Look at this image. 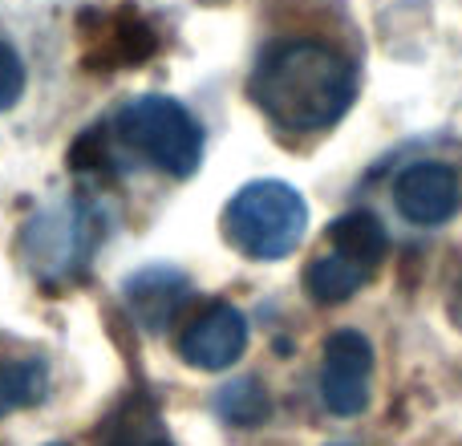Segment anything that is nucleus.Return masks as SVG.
I'll return each instance as SVG.
<instances>
[{
    "instance_id": "1",
    "label": "nucleus",
    "mask_w": 462,
    "mask_h": 446,
    "mask_svg": "<svg viewBox=\"0 0 462 446\" xmlns=\"http://www.w3.org/2000/svg\"><path fill=\"white\" fill-rule=\"evenodd\" d=\"M252 102L284 130H328L357 98V70L345 53L320 41H280L260 57Z\"/></svg>"
},
{
    "instance_id": "2",
    "label": "nucleus",
    "mask_w": 462,
    "mask_h": 446,
    "mask_svg": "<svg viewBox=\"0 0 462 446\" xmlns=\"http://www.w3.org/2000/svg\"><path fill=\"white\" fill-rule=\"evenodd\" d=\"M114 135L126 151H134L138 159H146L151 167L167 171L175 179H187L199 171L203 130L191 118V110L175 98L143 94L122 102V110L114 114Z\"/></svg>"
},
{
    "instance_id": "3",
    "label": "nucleus",
    "mask_w": 462,
    "mask_h": 446,
    "mask_svg": "<svg viewBox=\"0 0 462 446\" xmlns=\"http://www.w3.org/2000/svg\"><path fill=\"white\" fill-rule=\"evenodd\" d=\"M309 228V208L300 191H292L280 179H255L231 195L224 211L227 239L252 260H280L296 252Z\"/></svg>"
},
{
    "instance_id": "4",
    "label": "nucleus",
    "mask_w": 462,
    "mask_h": 446,
    "mask_svg": "<svg viewBox=\"0 0 462 446\" xmlns=\"http://www.w3.org/2000/svg\"><path fill=\"white\" fill-rule=\"evenodd\" d=\"M385 228L369 211H349L328 228V247L309 264L304 288L320 304H341L374 280V272L385 260Z\"/></svg>"
},
{
    "instance_id": "5",
    "label": "nucleus",
    "mask_w": 462,
    "mask_h": 446,
    "mask_svg": "<svg viewBox=\"0 0 462 446\" xmlns=\"http://www.w3.org/2000/svg\"><path fill=\"white\" fill-rule=\"evenodd\" d=\"M374 349L357 329H337L320 353V398L337 418H353L369 406Z\"/></svg>"
},
{
    "instance_id": "6",
    "label": "nucleus",
    "mask_w": 462,
    "mask_h": 446,
    "mask_svg": "<svg viewBox=\"0 0 462 446\" xmlns=\"http://www.w3.org/2000/svg\"><path fill=\"white\" fill-rule=\"evenodd\" d=\"M247 349V321L236 304L216 301L187 321L179 333V358L195 369H227Z\"/></svg>"
},
{
    "instance_id": "7",
    "label": "nucleus",
    "mask_w": 462,
    "mask_h": 446,
    "mask_svg": "<svg viewBox=\"0 0 462 446\" xmlns=\"http://www.w3.org/2000/svg\"><path fill=\"white\" fill-rule=\"evenodd\" d=\"M393 203L418 228H439V223L455 219L462 208L458 175L447 163H414L393 183Z\"/></svg>"
},
{
    "instance_id": "8",
    "label": "nucleus",
    "mask_w": 462,
    "mask_h": 446,
    "mask_svg": "<svg viewBox=\"0 0 462 446\" xmlns=\"http://www.w3.org/2000/svg\"><path fill=\"white\" fill-rule=\"evenodd\" d=\"M187 296H191L187 276L179 268H167V264L143 268L126 280V304L146 333H162L167 325H175Z\"/></svg>"
},
{
    "instance_id": "9",
    "label": "nucleus",
    "mask_w": 462,
    "mask_h": 446,
    "mask_svg": "<svg viewBox=\"0 0 462 446\" xmlns=\"http://www.w3.org/2000/svg\"><path fill=\"white\" fill-rule=\"evenodd\" d=\"M29 247H32V268H41V272H49V268L69 272V264L86 260V252H89L86 219H81V211L78 208L45 211V216L29 228Z\"/></svg>"
},
{
    "instance_id": "10",
    "label": "nucleus",
    "mask_w": 462,
    "mask_h": 446,
    "mask_svg": "<svg viewBox=\"0 0 462 446\" xmlns=\"http://www.w3.org/2000/svg\"><path fill=\"white\" fill-rule=\"evenodd\" d=\"M49 390V366L37 353L0 349V418L37 406Z\"/></svg>"
},
{
    "instance_id": "11",
    "label": "nucleus",
    "mask_w": 462,
    "mask_h": 446,
    "mask_svg": "<svg viewBox=\"0 0 462 446\" xmlns=\"http://www.w3.org/2000/svg\"><path fill=\"white\" fill-rule=\"evenodd\" d=\"M102 446H175L162 426V418L154 414L151 402L130 398L122 410H114L110 423L102 431Z\"/></svg>"
},
{
    "instance_id": "12",
    "label": "nucleus",
    "mask_w": 462,
    "mask_h": 446,
    "mask_svg": "<svg viewBox=\"0 0 462 446\" xmlns=\"http://www.w3.org/2000/svg\"><path fill=\"white\" fill-rule=\"evenodd\" d=\"M216 410H219V418L231 423V426H260L272 406H268L263 386L252 382V377H244V382H231L227 390H219Z\"/></svg>"
},
{
    "instance_id": "13",
    "label": "nucleus",
    "mask_w": 462,
    "mask_h": 446,
    "mask_svg": "<svg viewBox=\"0 0 462 446\" xmlns=\"http://www.w3.org/2000/svg\"><path fill=\"white\" fill-rule=\"evenodd\" d=\"M24 94V61L16 57L13 45H5L0 41V110H8V106H16Z\"/></svg>"
},
{
    "instance_id": "14",
    "label": "nucleus",
    "mask_w": 462,
    "mask_h": 446,
    "mask_svg": "<svg viewBox=\"0 0 462 446\" xmlns=\"http://www.w3.org/2000/svg\"><path fill=\"white\" fill-rule=\"evenodd\" d=\"M53 446H65V442H53Z\"/></svg>"
}]
</instances>
